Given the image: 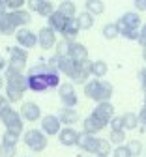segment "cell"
Wrapping results in <instances>:
<instances>
[{"label":"cell","instance_id":"52a82bcc","mask_svg":"<svg viewBox=\"0 0 146 157\" xmlns=\"http://www.w3.org/2000/svg\"><path fill=\"white\" fill-rule=\"evenodd\" d=\"M10 64H8V69L11 71H17V73H23V69L26 67V60H28V54L25 49L21 47H10Z\"/></svg>","mask_w":146,"mask_h":157},{"label":"cell","instance_id":"ab89813d","mask_svg":"<svg viewBox=\"0 0 146 157\" xmlns=\"http://www.w3.org/2000/svg\"><path fill=\"white\" fill-rule=\"evenodd\" d=\"M139 45L142 49H146V25H142L139 30Z\"/></svg>","mask_w":146,"mask_h":157},{"label":"cell","instance_id":"d4e9b609","mask_svg":"<svg viewBox=\"0 0 146 157\" xmlns=\"http://www.w3.org/2000/svg\"><path fill=\"white\" fill-rule=\"evenodd\" d=\"M77 21H79V26H81V30H90L92 26H94V15L92 13H88L86 10L82 11V13H79L77 15Z\"/></svg>","mask_w":146,"mask_h":157},{"label":"cell","instance_id":"484cf974","mask_svg":"<svg viewBox=\"0 0 146 157\" xmlns=\"http://www.w3.org/2000/svg\"><path fill=\"white\" fill-rule=\"evenodd\" d=\"M107 73H109V66H107V62H103V60H96V62H94L92 75L97 78V81H101V78L105 77Z\"/></svg>","mask_w":146,"mask_h":157},{"label":"cell","instance_id":"d6986e66","mask_svg":"<svg viewBox=\"0 0 146 157\" xmlns=\"http://www.w3.org/2000/svg\"><path fill=\"white\" fill-rule=\"evenodd\" d=\"M68 21H69V19L64 17V15H62V13L56 10V11L47 19V23H49L47 26H49L54 34H62V32H64V28H66V25H68Z\"/></svg>","mask_w":146,"mask_h":157},{"label":"cell","instance_id":"74e56055","mask_svg":"<svg viewBox=\"0 0 146 157\" xmlns=\"http://www.w3.org/2000/svg\"><path fill=\"white\" fill-rule=\"evenodd\" d=\"M25 4H26L25 0H6V6H8V10H10V11L23 10V6H25Z\"/></svg>","mask_w":146,"mask_h":157},{"label":"cell","instance_id":"30bf717a","mask_svg":"<svg viewBox=\"0 0 146 157\" xmlns=\"http://www.w3.org/2000/svg\"><path fill=\"white\" fill-rule=\"evenodd\" d=\"M19 114H21V118H23V122H30L32 124V122L41 120V109L34 101H25L23 105H21V109H19Z\"/></svg>","mask_w":146,"mask_h":157},{"label":"cell","instance_id":"d590c367","mask_svg":"<svg viewBox=\"0 0 146 157\" xmlns=\"http://www.w3.org/2000/svg\"><path fill=\"white\" fill-rule=\"evenodd\" d=\"M112 157H133V153L129 151V148L124 144V146H116L112 150Z\"/></svg>","mask_w":146,"mask_h":157},{"label":"cell","instance_id":"ffe728a7","mask_svg":"<svg viewBox=\"0 0 146 157\" xmlns=\"http://www.w3.org/2000/svg\"><path fill=\"white\" fill-rule=\"evenodd\" d=\"M103 127H107V124H103L101 120H97L96 116H88L85 122H82V129H85V133H88V135H97L99 131H103Z\"/></svg>","mask_w":146,"mask_h":157},{"label":"cell","instance_id":"1f68e13d","mask_svg":"<svg viewBox=\"0 0 146 157\" xmlns=\"http://www.w3.org/2000/svg\"><path fill=\"white\" fill-rule=\"evenodd\" d=\"M126 131H111V136H109V142L114 144V146H124L126 142Z\"/></svg>","mask_w":146,"mask_h":157},{"label":"cell","instance_id":"d6a6232c","mask_svg":"<svg viewBox=\"0 0 146 157\" xmlns=\"http://www.w3.org/2000/svg\"><path fill=\"white\" fill-rule=\"evenodd\" d=\"M69 49H71V41H68V39L62 37L60 41L56 43V56H68Z\"/></svg>","mask_w":146,"mask_h":157},{"label":"cell","instance_id":"5bb4252c","mask_svg":"<svg viewBox=\"0 0 146 157\" xmlns=\"http://www.w3.org/2000/svg\"><path fill=\"white\" fill-rule=\"evenodd\" d=\"M26 4H28V10L36 11L41 17H47V19L56 11L54 10V4L51 2V0H32V2H26Z\"/></svg>","mask_w":146,"mask_h":157},{"label":"cell","instance_id":"6da1fadb","mask_svg":"<svg viewBox=\"0 0 146 157\" xmlns=\"http://www.w3.org/2000/svg\"><path fill=\"white\" fill-rule=\"evenodd\" d=\"M26 78H28V90L37 92V94L60 86V73L56 69H53L49 64H43V62L34 64L28 69Z\"/></svg>","mask_w":146,"mask_h":157},{"label":"cell","instance_id":"8d00e7d4","mask_svg":"<svg viewBox=\"0 0 146 157\" xmlns=\"http://www.w3.org/2000/svg\"><path fill=\"white\" fill-rule=\"evenodd\" d=\"M128 148H129V151L133 153V157L142 151V144H140V140H137V139H131V140L128 142Z\"/></svg>","mask_w":146,"mask_h":157},{"label":"cell","instance_id":"2e32d148","mask_svg":"<svg viewBox=\"0 0 146 157\" xmlns=\"http://www.w3.org/2000/svg\"><path fill=\"white\" fill-rule=\"evenodd\" d=\"M37 45L43 49V51L56 47V34L49 26H43V28L37 32Z\"/></svg>","mask_w":146,"mask_h":157},{"label":"cell","instance_id":"c3c4849f","mask_svg":"<svg viewBox=\"0 0 146 157\" xmlns=\"http://www.w3.org/2000/svg\"><path fill=\"white\" fill-rule=\"evenodd\" d=\"M144 105H146V92H144Z\"/></svg>","mask_w":146,"mask_h":157},{"label":"cell","instance_id":"cb8c5ba5","mask_svg":"<svg viewBox=\"0 0 146 157\" xmlns=\"http://www.w3.org/2000/svg\"><path fill=\"white\" fill-rule=\"evenodd\" d=\"M122 124H124V131H133V129H137L139 127V114H135V112H126L122 116Z\"/></svg>","mask_w":146,"mask_h":157},{"label":"cell","instance_id":"9c48e42d","mask_svg":"<svg viewBox=\"0 0 146 157\" xmlns=\"http://www.w3.org/2000/svg\"><path fill=\"white\" fill-rule=\"evenodd\" d=\"M92 67H94V62L90 60V58H88V60H85V62H81L77 66L75 73L69 77L71 78V84H82V86H85L88 82V77L92 75Z\"/></svg>","mask_w":146,"mask_h":157},{"label":"cell","instance_id":"ba28073f","mask_svg":"<svg viewBox=\"0 0 146 157\" xmlns=\"http://www.w3.org/2000/svg\"><path fill=\"white\" fill-rule=\"evenodd\" d=\"M58 95H60V101H62V105H64V107L75 109V105L79 103L75 86H73L71 82H62V84L58 86Z\"/></svg>","mask_w":146,"mask_h":157},{"label":"cell","instance_id":"4dcf8cb0","mask_svg":"<svg viewBox=\"0 0 146 157\" xmlns=\"http://www.w3.org/2000/svg\"><path fill=\"white\" fill-rule=\"evenodd\" d=\"M17 32V28H13V25L8 21V17H0V34H4V36H13Z\"/></svg>","mask_w":146,"mask_h":157},{"label":"cell","instance_id":"e575fe53","mask_svg":"<svg viewBox=\"0 0 146 157\" xmlns=\"http://www.w3.org/2000/svg\"><path fill=\"white\" fill-rule=\"evenodd\" d=\"M2 142H4V144H11V146H17V142H19V135H15V133H11V131H4V135H2Z\"/></svg>","mask_w":146,"mask_h":157},{"label":"cell","instance_id":"f6af8a7d","mask_svg":"<svg viewBox=\"0 0 146 157\" xmlns=\"http://www.w3.org/2000/svg\"><path fill=\"white\" fill-rule=\"evenodd\" d=\"M4 69H8V62H6V58L0 56V71H4Z\"/></svg>","mask_w":146,"mask_h":157},{"label":"cell","instance_id":"44dd1931","mask_svg":"<svg viewBox=\"0 0 146 157\" xmlns=\"http://www.w3.org/2000/svg\"><path fill=\"white\" fill-rule=\"evenodd\" d=\"M58 120H60V124H64L66 127H73V124H77V120H79V112L75 109L64 107L58 112Z\"/></svg>","mask_w":146,"mask_h":157},{"label":"cell","instance_id":"836d02e7","mask_svg":"<svg viewBox=\"0 0 146 157\" xmlns=\"http://www.w3.org/2000/svg\"><path fill=\"white\" fill-rule=\"evenodd\" d=\"M17 155V148L11 144H0V157H15Z\"/></svg>","mask_w":146,"mask_h":157},{"label":"cell","instance_id":"60d3db41","mask_svg":"<svg viewBox=\"0 0 146 157\" xmlns=\"http://www.w3.org/2000/svg\"><path fill=\"white\" fill-rule=\"evenodd\" d=\"M139 81H140V86H142V90L146 92V67H142V69L139 71Z\"/></svg>","mask_w":146,"mask_h":157},{"label":"cell","instance_id":"83f0119b","mask_svg":"<svg viewBox=\"0 0 146 157\" xmlns=\"http://www.w3.org/2000/svg\"><path fill=\"white\" fill-rule=\"evenodd\" d=\"M58 11L64 15V17H68V19H75V13H77V6L73 4V2H62L60 6H58Z\"/></svg>","mask_w":146,"mask_h":157},{"label":"cell","instance_id":"4fadbf2b","mask_svg":"<svg viewBox=\"0 0 146 157\" xmlns=\"http://www.w3.org/2000/svg\"><path fill=\"white\" fill-rule=\"evenodd\" d=\"M41 131H43V135H47V136H56L60 131H62V124H60V120H58V116H54V114H47V116H43L41 118Z\"/></svg>","mask_w":146,"mask_h":157},{"label":"cell","instance_id":"b9f144b4","mask_svg":"<svg viewBox=\"0 0 146 157\" xmlns=\"http://www.w3.org/2000/svg\"><path fill=\"white\" fill-rule=\"evenodd\" d=\"M135 10H137V13L139 11H146V0H135Z\"/></svg>","mask_w":146,"mask_h":157},{"label":"cell","instance_id":"f1b7e54d","mask_svg":"<svg viewBox=\"0 0 146 157\" xmlns=\"http://www.w3.org/2000/svg\"><path fill=\"white\" fill-rule=\"evenodd\" d=\"M111 153H112V144H111L109 140L99 139V144H97V151H96V155H97V157H109Z\"/></svg>","mask_w":146,"mask_h":157},{"label":"cell","instance_id":"7c38bea8","mask_svg":"<svg viewBox=\"0 0 146 157\" xmlns=\"http://www.w3.org/2000/svg\"><path fill=\"white\" fill-rule=\"evenodd\" d=\"M6 17H8V21L13 25V28H26V25L32 21V15H30V11L28 10H17V11H8L6 13Z\"/></svg>","mask_w":146,"mask_h":157},{"label":"cell","instance_id":"7dc6e473","mask_svg":"<svg viewBox=\"0 0 146 157\" xmlns=\"http://www.w3.org/2000/svg\"><path fill=\"white\" fill-rule=\"evenodd\" d=\"M142 58H144V62H146V49H142Z\"/></svg>","mask_w":146,"mask_h":157},{"label":"cell","instance_id":"603a6c76","mask_svg":"<svg viewBox=\"0 0 146 157\" xmlns=\"http://www.w3.org/2000/svg\"><path fill=\"white\" fill-rule=\"evenodd\" d=\"M79 32H81V26H79L77 17H75V19H69V21H68V25H66L64 32H62V36H64V39H68V41L75 43V37L79 36Z\"/></svg>","mask_w":146,"mask_h":157},{"label":"cell","instance_id":"3957f363","mask_svg":"<svg viewBox=\"0 0 146 157\" xmlns=\"http://www.w3.org/2000/svg\"><path fill=\"white\" fill-rule=\"evenodd\" d=\"M116 26H118V34L122 37L129 39V41H139V30L142 26V21L137 11H126L118 19Z\"/></svg>","mask_w":146,"mask_h":157},{"label":"cell","instance_id":"277c9868","mask_svg":"<svg viewBox=\"0 0 146 157\" xmlns=\"http://www.w3.org/2000/svg\"><path fill=\"white\" fill-rule=\"evenodd\" d=\"M112 84L109 81H97V78H92L85 84V95L88 99L96 101V103H109L112 97Z\"/></svg>","mask_w":146,"mask_h":157},{"label":"cell","instance_id":"7402d4cb","mask_svg":"<svg viewBox=\"0 0 146 157\" xmlns=\"http://www.w3.org/2000/svg\"><path fill=\"white\" fill-rule=\"evenodd\" d=\"M71 60H75L77 64H81V62H85V60H88V49L82 45V43H71V49H69V54H68Z\"/></svg>","mask_w":146,"mask_h":157},{"label":"cell","instance_id":"9a60e30c","mask_svg":"<svg viewBox=\"0 0 146 157\" xmlns=\"http://www.w3.org/2000/svg\"><path fill=\"white\" fill-rule=\"evenodd\" d=\"M92 116H96L97 120H101L103 124L109 125V122L114 118V107H112V103L111 101L109 103H97L96 109L92 110Z\"/></svg>","mask_w":146,"mask_h":157},{"label":"cell","instance_id":"8992f818","mask_svg":"<svg viewBox=\"0 0 146 157\" xmlns=\"http://www.w3.org/2000/svg\"><path fill=\"white\" fill-rule=\"evenodd\" d=\"M23 142L30 151L39 153V151H43L47 148L49 139H47V135H43L41 129H28V131L23 133Z\"/></svg>","mask_w":146,"mask_h":157},{"label":"cell","instance_id":"7bdbcfd3","mask_svg":"<svg viewBox=\"0 0 146 157\" xmlns=\"http://www.w3.org/2000/svg\"><path fill=\"white\" fill-rule=\"evenodd\" d=\"M139 122L146 127V105H144V107L140 109V112H139Z\"/></svg>","mask_w":146,"mask_h":157},{"label":"cell","instance_id":"f35d334b","mask_svg":"<svg viewBox=\"0 0 146 157\" xmlns=\"http://www.w3.org/2000/svg\"><path fill=\"white\" fill-rule=\"evenodd\" d=\"M111 131H124V124H122V116H114L112 120L109 122Z\"/></svg>","mask_w":146,"mask_h":157},{"label":"cell","instance_id":"7a4b0ae2","mask_svg":"<svg viewBox=\"0 0 146 157\" xmlns=\"http://www.w3.org/2000/svg\"><path fill=\"white\" fill-rule=\"evenodd\" d=\"M28 90V78L23 73L6 69V99L11 103H19L25 92Z\"/></svg>","mask_w":146,"mask_h":157},{"label":"cell","instance_id":"f546056e","mask_svg":"<svg viewBox=\"0 0 146 157\" xmlns=\"http://www.w3.org/2000/svg\"><path fill=\"white\" fill-rule=\"evenodd\" d=\"M101 34H103V37H105V39H114V37L120 36V34H118V26H116V23H107L105 26L101 28Z\"/></svg>","mask_w":146,"mask_h":157},{"label":"cell","instance_id":"4316f807","mask_svg":"<svg viewBox=\"0 0 146 157\" xmlns=\"http://www.w3.org/2000/svg\"><path fill=\"white\" fill-rule=\"evenodd\" d=\"M85 6H86V11L92 13L94 17H96V15H101L103 11H105V4H103L101 0H88Z\"/></svg>","mask_w":146,"mask_h":157},{"label":"cell","instance_id":"8fae6325","mask_svg":"<svg viewBox=\"0 0 146 157\" xmlns=\"http://www.w3.org/2000/svg\"><path fill=\"white\" fill-rule=\"evenodd\" d=\"M15 39L21 49H34L37 45V34L30 28H19L15 32Z\"/></svg>","mask_w":146,"mask_h":157},{"label":"cell","instance_id":"5b68a950","mask_svg":"<svg viewBox=\"0 0 146 157\" xmlns=\"http://www.w3.org/2000/svg\"><path fill=\"white\" fill-rule=\"evenodd\" d=\"M0 120H2V124L6 125V131H11V133H15L19 136L25 133L23 118H21L19 110H15L11 105H8V107H4L0 110Z\"/></svg>","mask_w":146,"mask_h":157},{"label":"cell","instance_id":"bcb514c9","mask_svg":"<svg viewBox=\"0 0 146 157\" xmlns=\"http://www.w3.org/2000/svg\"><path fill=\"white\" fill-rule=\"evenodd\" d=\"M4 78H6V77L0 75V90H2V86H4Z\"/></svg>","mask_w":146,"mask_h":157},{"label":"cell","instance_id":"ac0fdd59","mask_svg":"<svg viewBox=\"0 0 146 157\" xmlns=\"http://www.w3.org/2000/svg\"><path fill=\"white\" fill-rule=\"evenodd\" d=\"M79 135L81 133L75 127H62V131L58 133V142L62 146H77Z\"/></svg>","mask_w":146,"mask_h":157},{"label":"cell","instance_id":"ee69618b","mask_svg":"<svg viewBox=\"0 0 146 157\" xmlns=\"http://www.w3.org/2000/svg\"><path fill=\"white\" fill-rule=\"evenodd\" d=\"M8 13V6H6V0H0V17H4Z\"/></svg>","mask_w":146,"mask_h":157},{"label":"cell","instance_id":"e0dca14e","mask_svg":"<svg viewBox=\"0 0 146 157\" xmlns=\"http://www.w3.org/2000/svg\"><path fill=\"white\" fill-rule=\"evenodd\" d=\"M97 144H99V139L94 135H88L82 131L79 135V140H77V146L82 150V151H88V153H96L97 151Z\"/></svg>","mask_w":146,"mask_h":157}]
</instances>
